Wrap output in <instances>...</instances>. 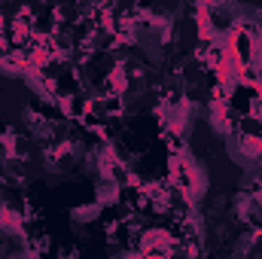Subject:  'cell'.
Segmentation results:
<instances>
[{"mask_svg":"<svg viewBox=\"0 0 262 259\" xmlns=\"http://www.w3.org/2000/svg\"><path fill=\"white\" fill-rule=\"evenodd\" d=\"M174 174H177V183H180V192L189 204H195L204 198L207 192V171L198 165L195 156H189L186 149H180V156L174 159Z\"/></svg>","mask_w":262,"mask_h":259,"instance_id":"obj_1","label":"cell"},{"mask_svg":"<svg viewBox=\"0 0 262 259\" xmlns=\"http://www.w3.org/2000/svg\"><path fill=\"white\" fill-rule=\"evenodd\" d=\"M0 229H3V232H9V229H12L15 235L21 232V223H18V213H15L12 207H6V204H0Z\"/></svg>","mask_w":262,"mask_h":259,"instance_id":"obj_2","label":"cell"}]
</instances>
